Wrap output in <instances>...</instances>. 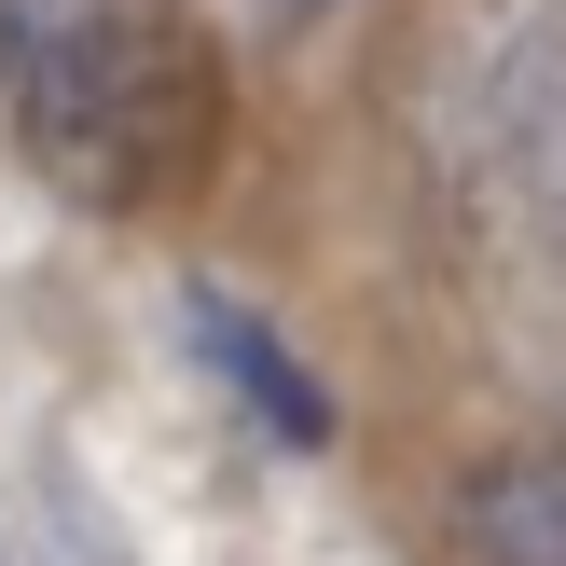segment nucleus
<instances>
[{
  "label": "nucleus",
  "mask_w": 566,
  "mask_h": 566,
  "mask_svg": "<svg viewBox=\"0 0 566 566\" xmlns=\"http://www.w3.org/2000/svg\"><path fill=\"white\" fill-rule=\"evenodd\" d=\"M457 553L470 566H566V442L484 457L457 484Z\"/></svg>",
  "instance_id": "7ed1b4c3"
},
{
  "label": "nucleus",
  "mask_w": 566,
  "mask_h": 566,
  "mask_svg": "<svg viewBox=\"0 0 566 566\" xmlns=\"http://www.w3.org/2000/svg\"><path fill=\"white\" fill-rule=\"evenodd\" d=\"M249 14H276V28H291V14H318V0H249Z\"/></svg>",
  "instance_id": "39448f33"
},
{
  "label": "nucleus",
  "mask_w": 566,
  "mask_h": 566,
  "mask_svg": "<svg viewBox=\"0 0 566 566\" xmlns=\"http://www.w3.org/2000/svg\"><path fill=\"white\" fill-rule=\"evenodd\" d=\"M0 125L70 208H166L221 153V70L180 0H0Z\"/></svg>",
  "instance_id": "f257e3e1"
},
{
  "label": "nucleus",
  "mask_w": 566,
  "mask_h": 566,
  "mask_svg": "<svg viewBox=\"0 0 566 566\" xmlns=\"http://www.w3.org/2000/svg\"><path fill=\"white\" fill-rule=\"evenodd\" d=\"M180 318H193V359H208V374H221V387H235V401H249V415H263V442H291V457H318V442H332V429H346V415H332V387H318V374H304V359H291V346H276V332H263V318H249V304H235V291H180Z\"/></svg>",
  "instance_id": "f03ea898"
},
{
  "label": "nucleus",
  "mask_w": 566,
  "mask_h": 566,
  "mask_svg": "<svg viewBox=\"0 0 566 566\" xmlns=\"http://www.w3.org/2000/svg\"><path fill=\"white\" fill-rule=\"evenodd\" d=\"M497 180H512V235L553 263V249H566V55H553V70H525L512 138H497Z\"/></svg>",
  "instance_id": "20e7f679"
}]
</instances>
